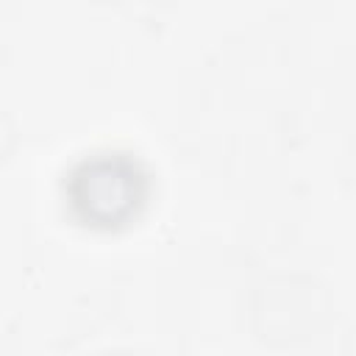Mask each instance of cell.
<instances>
[{
    "label": "cell",
    "mask_w": 356,
    "mask_h": 356,
    "mask_svg": "<svg viewBox=\"0 0 356 356\" xmlns=\"http://www.w3.org/2000/svg\"><path fill=\"white\" fill-rule=\"evenodd\" d=\"M142 175L136 164L120 156H103L86 161L72 178V200L95 222H120L142 200Z\"/></svg>",
    "instance_id": "cell-1"
}]
</instances>
